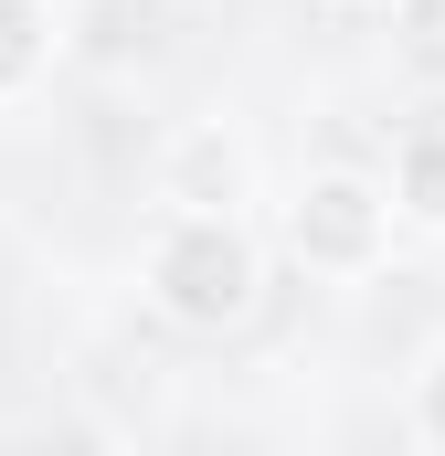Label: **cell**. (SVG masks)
Wrapping results in <instances>:
<instances>
[{"mask_svg": "<svg viewBox=\"0 0 445 456\" xmlns=\"http://www.w3.org/2000/svg\"><path fill=\"white\" fill-rule=\"evenodd\" d=\"M138 276H149V308H159L170 330H233V319L255 308L265 255H255V233L233 224V213H159Z\"/></svg>", "mask_w": 445, "mask_h": 456, "instance_id": "cell-1", "label": "cell"}, {"mask_svg": "<svg viewBox=\"0 0 445 456\" xmlns=\"http://www.w3.org/2000/svg\"><path fill=\"white\" fill-rule=\"evenodd\" d=\"M392 244V202L371 170H308V191L287 202V255L308 276H371Z\"/></svg>", "mask_w": 445, "mask_h": 456, "instance_id": "cell-2", "label": "cell"}, {"mask_svg": "<svg viewBox=\"0 0 445 456\" xmlns=\"http://www.w3.org/2000/svg\"><path fill=\"white\" fill-rule=\"evenodd\" d=\"M244 191H255V159H244V138L213 127V117H191L159 149V213H233L244 224Z\"/></svg>", "mask_w": 445, "mask_h": 456, "instance_id": "cell-3", "label": "cell"}, {"mask_svg": "<svg viewBox=\"0 0 445 456\" xmlns=\"http://www.w3.org/2000/svg\"><path fill=\"white\" fill-rule=\"evenodd\" d=\"M382 202H392V224L445 233V127H414V138L392 149V181H382Z\"/></svg>", "mask_w": 445, "mask_h": 456, "instance_id": "cell-4", "label": "cell"}, {"mask_svg": "<svg viewBox=\"0 0 445 456\" xmlns=\"http://www.w3.org/2000/svg\"><path fill=\"white\" fill-rule=\"evenodd\" d=\"M53 64V0H0V107L32 96Z\"/></svg>", "mask_w": 445, "mask_h": 456, "instance_id": "cell-5", "label": "cell"}, {"mask_svg": "<svg viewBox=\"0 0 445 456\" xmlns=\"http://www.w3.org/2000/svg\"><path fill=\"white\" fill-rule=\"evenodd\" d=\"M414 425H425V446H445V350L425 361V382H414Z\"/></svg>", "mask_w": 445, "mask_h": 456, "instance_id": "cell-6", "label": "cell"}, {"mask_svg": "<svg viewBox=\"0 0 445 456\" xmlns=\"http://www.w3.org/2000/svg\"><path fill=\"white\" fill-rule=\"evenodd\" d=\"M339 11H392V0H339Z\"/></svg>", "mask_w": 445, "mask_h": 456, "instance_id": "cell-7", "label": "cell"}]
</instances>
